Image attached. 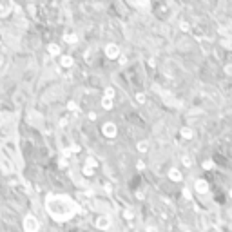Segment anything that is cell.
I'll use <instances>...</instances> for the list:
<instances>
[{
    "label": "cell",
    "instance_id": "cell-3",
    "mask_svg": "<svg viewBox=\"0 0 232 232\" xmlns=\"http://www.w3.org/2000/svg\"><path fill=\"white\" fill-rule=\"evenodd\" d=\"M102 132H103L107 138H114V136H116V123H113V122H107V123L102 127Z\"/></svg>",
    "mask_w": 232,
    "mask_h": 232
},
{
    "label": "cell",
    "instance_id": "cell-4",
    "mask_svg": "<svg viewBox=\"0 0 232 232\" xmlns=\"http://www.w3.org/2000/svg\"><path fill=\"white\" fill-rule=\"evenodd\" d=\"M105 54H107V58H116L118 54H120V49H118V45L116 44H107L105 45Z\"/></svg>",
    "mask_w": 232,
    "mask_h": 232
},
{
    "label": "cell",
    "instance_id": "cell-15",
    "mask_svg": "<svg viewBox=\"0 0 232 232\" xmlns=\"http://www.w3.org/2000/svg\"><path fill=\"white\" fill-rule=\"evenodd\" d=\"M180 27H181V31H183V33H189V31H191V24H187V22H181V24H180Z\"/></svg>",
    "mask_w": 232,
    "mask_h": 232
},
{
    "label": "cell",
    "instance_id": "cell-11",
    "mask_svg": "<svg viewBox=\"0 0 232 232\" xmlns=\"http://www.w3.org/2000/svg\"><path fill=\"white\" fill-rule=\"evenodd\" d=\"M47 51H49V54H53V56H54V54H58V53H60V47H58L56 44H49Z\"/></svg>",
    "mask_w": 232,
    "mask_h": 232
},
{
    "label": "cell",
    "instance_id": "cell-18",
    "mask_svg": "<svg viewBox=\"0 0 232 232\" xmlns=\"http://www.w3.org/2000/svg\"><path fill=\"white\" fill-rule=\"evenodd\" d=\"M67 109H69V111H76V103H74V102H69V103H67Z\"/></svg>",
    "mask_w": 232,
    "mask_h": 232
},
{
    "label": "cell",
    "instance_id": "cell-16",
    "mask_svg": "<svg viewBox=\"0 0 232 232\" xmlns=\"http://www.w3.org/2000/svg\"><path fill=\"white\" fill-rule=\"evenodd\" d=\"M65 40H67L69 44H74L78 38H76V34H67V36H65Z\"/></svg>",
    "mask_w": 232,
    "mask_h": 232
},
{
    "label": "cell",
    "instance_id": "cell-10",
    "mask_svg": "<svg viewBox=\"0 0 232 232\" xmlns=\"http://www.w3.org/2000/svg\"><path fill=\"white\" fill-rule=\"evenodd\" d=\"M102 107H103V109H107V111H109V109H113V98H111V96H105V98L102 100Z\"/></svg>",
    "mask_w": 232,
    "mask_h": 232
},
{
    "label": "cell",
    "instance_id": "cell-22",
    "mask_svg": "<svg viewBox=\"0 0 232 232\" xmlns=\"http://www.w3.org/2000/svg\"><path fill=\"white\" fill-rule=\"evenodd\" d=\"M225 73H227L229 76H232V65H227V67H225Z\"/></svg>",
    "mask_w": 232,
    "mask_h": 232
},
{
    "label": "cell",
    "instance_id": "cell-2",
    "mask_svg": "<svg viewBox=\"0 0 232 232\" xmlns=\"http://www.w3.org/2000/svg\"><path fill=\"white\" fill-rule=\"evenodd\" d=\"M40 229V223L34 216H25L24 218V230L25 232H38Z\"/></svg>",
    "mask_w": 232,
    "mask_h": 232
},
{
    "label": "cell",
    "instance_id": "cell-20",
    "mask_svg": "<svg viewBox=\"0 0 232 232\" xmlns=\"http://www.w3.org/2000/svg\"><path fill=\"white\" fill-rule=\"evenodd\" d=\"M87 165H91V167H96V162H94V158H87Z\"/></svg>",
    "mask_w": 232,
    "mask_h": 232
},
{
    "label": "cell",
    "instance_id": "cell-13",
    "mask_svg": "<svg viewBox=\"0 0 232 232\" xmlns=\"http://www.w3.org/2000/svg\"><path fill=\"white\" fill-rule=\"evenodd\" d=\"M147 149H149V143H147V142H140V143H138V151H140V152H145Z\"/></svg>",
    "mask_w": 232,
    "mask_h": 232
},
{
    "label": "cell",
    "instance_id": "cell-5",
    "mask_svg": "<svg viewBox=\"0 0 232 232\" xmlns=\"http://www.w3.org/2000/svg\"><path fill=\"white\" fill-rule=\"evenodd\" d=\"M11 11V2L9 0H0V16H5Z\"/></svg>",
    "mask_w": 232,
    "mask_h": 232
},
{
    "label": "cell",
    "instance_id": "cell-9",
    "mask_svg": "<svg viewBox=\"0 0 232 232\" xmlns=\"http://www.w3.org/2000/svg\"><path fill=\"white\" fill-rule=\"evenodd\" d=\"M207 189H209L207 181H203V180H198V181H196V191H198V192H205Z\"/></svg>",
    "mask_w": 232,
    "mask_h": 232
},
{
    "label": "cell",
    "instance_id": "cell-21",
    "mask_svg": "<svg viewBox=\"0 0 232 232\" xmlns=\"http://www.w3.org/2000/svg\"><path fill=\"white\" fill-rule=\"evenodd\" d=\"M183 163H185L187 167H191V165H192V162H191V158H187V156L183 158Z\"/></svg>",
    "mask_w": 232,
    "mask_h": 232
},
{
    "label": "cell",
    "instance_id": "cell-6",
    "mask_svg": "<svg viewBox=\"0 0 232 232\" xmlns=\"http://www.w3.org/2000/svg\"><path fill=\"white\" fill-rule=\"evenodd\" d=\"M96 225H98L100 229H109V225H111V221H109V218H105V216H102V218H98V221H96Z\"/></svg>",
    "mask_w": 232,
    "mask_h": 232
},
{
    "label": "cell",
    "instance_id": "cell-12",
    "mask_svg": "<svg viewBox=\"0 0 232 232\" xmlns=\"http://www.w3.org/2000/svg\"><path fill=\"white\" fill-rule=\"evenodd\" d=\"M181 136H183L185 140H191V138H192V129H189V127H183V129H181Z\"/></svg>",
    "mask_w": 232,
    "mask_h": 232
},
{
    "label": "cell",
    "instance_id": "cell-8",
    "mask_svg": "<svg viewBox=\"0 0 232 232\" xmlns=\"http://www.w3.org/2000/svg\"><path fill=\"white\" fill-rule=\"evenodd\" d=\"M169 176H171V180H174V181H180V180H181V172H180L178 169H171V171H169Z\"/></svg>",
    "mask_w": 232,
    "mask_h": 232
},
{
    "label": "cell",
    "instance_id": "cell-14",
    "mask_svg": "<svg viewBox=\"0 0 232 232\" xmlns=\"http://www.w3.org/2000/svg\"><path fill=\"white\" fill-rule=\"evenodd\" d=\"M136 100H138V103H145V102H147V96H145L143 93H138V94H136Z\"/></svg>",
    "mask_w": 232,
    "mask_h": 232
},
{
    "label": "cell",
    "instance_id": "cell-17",
    "mask_svg": "<svg viewBox=\"0 0 232 232\" xmlns=\"http://www.w3.org/2000/svg\"><path fill=\"white\" fill-rule=\"evenodd\" d=\"M105 96H111V98H113V96H114V89H113V87H107V89H105Z\"/></svg>",
    "mask_w": 232,
    "mask_h": 232
},
{
    "label": "cell",
    "instance_id": "cell-19",
    "mask_svg": "<svg viewBox=\"0 0 232 232\" xmlns=\"http://www.w3.org/2000/svg\"><path fill=\"white\" fill-rule=\"evenodd\" d=\"M87 116H89V120H91V122H94V120H96V113H94V111H91Z\"/></svg>",
    "mask_w": 232,
    "mask_h": 232
},
{
    "label": "cell",
    "instance_id": "cell-7",
    "mask_svg": "<svg viewBox=\"0 0 232 232\" xmlns=\"http://www.w3.org/2000/svg\"><path fill=\"white\" fill-rule=\"evenodd\" d=\"M60 64H62L64 67H73V58H71L69 54H65V56L60 58Z\"/></svg>",
    "mask_w": 232,
    "mask_h": 232
},
{
    "label": "cell",
    "instance_id": "cell-1",
    "mask_svg": "<svg viewBox=\"0 0 232 232\" xmlns=\"http://www.w3.org/2000/svg\"><path fill=\"white\" fill-rule=\"evenodd\" d=\"M45 207L54 220H67L76 212L74 201H71L67 196H49L45 200Z\"/></svg>",
    "mask_w": 232,
    "mask_h": 232
}]
</instances>
